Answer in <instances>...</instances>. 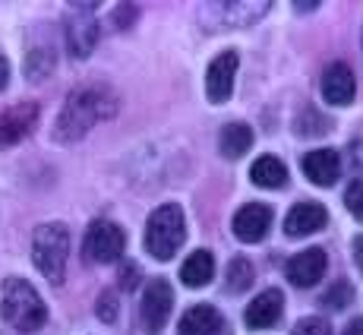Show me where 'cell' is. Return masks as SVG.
<instances>
[{
    "instance_id": "15",
    "label": "cell",
    "mask_w": 363,
    "mask_h": 335,
    "mask_svg": "<svg viewBox=\"0 0 363 335\" xmlns=\"http://www.w3.org/2000/svg\"><path fill=\"white\" fill-rule=\"evenodd\" d=\"M303 174L316 187H332L341 177V158L335 149H313L303 155Z\"/></svg>"
},
{
    "instance_id": "20",
    "label": "cell",
    "mask_w": 363,
    "mask_h": 335,
    "mask_svg": "<svg viewBox=\"0 0 363 335\" xmlns=\"http://www.w3.org/2000/svg\"><path fill=\"white\" fill-rule=\"evenodd\" d=\"M253 263L243 260V256H234L231 263H228V288L234 291V295H240V291H247L250 285H253Z\"/></svg>"
},
{
    "instance_id": "19",
    "label": "cell",
    "mask_w": 363,
    "mask_h": 335,
    "mask_svg": "<svg viewBox=\"0 0 363 335\" xmlns=\"http://www.w3.org/2000/svg\"><path fill=\"white\" fill-rule=\"evenodd\" d=\"M253 130L247 127V123H228L225 130H221V152H225L228 158H240L250 152V145H253Z\"/></svg>"
},
{
    "instance_id": "11",
    "label": "cell",
    "mask_w": 363,
    "mask_h": 335,
    "mask_svg": "<svg viewBox=\"0 0 363 335\" xmlns=\"http://www.w3.org/2000/svg\"><path fill=\"white\" fill-rule=\"evenodd\" d=\"M67 41H69V51H73L76 57H89V54H92V48L99 45V23L92 19V6H89V4H82L79 10L73 13Z\"/></svg>"
},
{
    "instance_id": "21",
    "label": "cell",
    "mask_w": 363,
    "mask_h": 335,
    "mask_svg": "<svg viewBox=\"0 0 363 335\" xmlns=\"http://www.w3.org/2000/svg\"><path fill=\"white\" fill-rule=\"evenodd\" d=\"M354 297V288L347 282H335L329 291L323 295V307H332V310H345Z\"/></svg>"
},
{
    "instance_id": "13",
    "label": "cell",
    "mask_w": 363,
    "mask_h": 335,
    "mask_svg": "<svg viewBox=\"0 0 363 335\" xmlns=\"http://www.w3.org/2000/svg\"><path fill=\"white\" fill-rule=\"evenodd\" d=\"M281 310H284V295L278 288H269L250 301L247 313H243V323L250 329H269V326H275L281 319Z\"/></svg>"
},
{
    "instance_id": "22",
    "label": "cell",
    "mask_w": 363,
    "mask_h": 335,
    "mask_svg": "<svg viewBox=\"0 0 363 335\" xmlns=\"http://www.w3.org/2000/svg\"><path fill=\"white\" fill-rule=\"evenodd\" d=\"M345 206L354 219L363 221V180H351V187H347V193H345Z\"/></svg>"
},
{
    "instance_id": "23",
    "label": "cell",
    "mask_w": 363,
    "mask_h": 335,
    "mask_svg": "<svg viewBox=\"0 0 363 335\" xmlns=\"http://www.w3.org/2000/svg\"><path fill=\"white\" fill-rule=\"evenodd\" d=\"M294 335H332V326L319 317H306L294 326Z\"/></svg>"
},
{
    "instance_id": "24",
    "label": "cell",
    "mask_w": 363,
    "mask_h": 335,
    "mask_svg": "<svg viewBox=\"0 0 363 335\" xmlns=\"http://www.w3.org/2000/svg\"><path fill=\"white\" fill-rule=\"evenodd\" d=\"M95 313H99L104 323H114L117 319V297L111 295V291H104V295L99 297V304H95Z\"/></svg>"
},
{
    "instance_id": "9",
    "label": "cell",
    "mask_w": 363,
    "mask_h": 335,
    "mask_svg": "<svg viewBox=\"0 0 363 335\" xmlns=\"http://www.w3.org/2000/svg\"><path fill=\"white\" fill-rule=\"evenodd\" d=\"M272 228V209L265 202H247L234 215V237L243 243H259Z\"/></svg>"
},
{
    "instance_id": "4",
    "label": "cell",
    "mask_w": 363,
    "mask_h": 335,
    "mask_svg": "<svg viewBox=\"0 0 363 335\" xmlns=\"http://www.w3.org/2000/svg\"><path fill=\"white\" fill-rule=\"evenodd\" d=\"M67 256H69V231L60 221L41 225L32 237V260L35 269L48 278V282L60 285L67 275Z\"/></svg>"
},
{
    "instance_id": "18",
    "label": "cell",
    "mask_w": 363,
    "mask_h": 335,
    "mask_svg": "<svg viewBox=\"0 0 363 335\" xmlns=\"http://www.w3.org/2000/svg\"><path fill=\"white\" fill-rule=\"evenodd\" d=\"M250 177H253V184L262 187V190H281V187L288 184V168H284L281 158L262 155L250 168Z\"/></svg>"
},
{
    "instance_id": "27",
    "label": "cell",
    "mask_w": 363,
    "mask_h": 335,
    "mask_svg": "<svg viewBox=\"0 0 363 335\" xmlns=\"http://www.w3.org/2000/svg\"><path fill=\"white\" fill-rule=\"evenodd\" d=\"M354 260H357V266L363 269V234L354 241Z\"/></svg>"
},
{
    "instance_id": "5",
    "label": "cell",
    "mask_w": 363,
    "mask_h": 335,
    "mask_svg": "<svg viewBox=\"0 0 363 335\" xmlns=\"http://www.w3.org/2000/svg\"><path fill=\"white\" fill-rule=\"evenodd\" d=\"M123 247H127V234H123L121 225L108 219H99L89 225L86 241H82V253H86L89 263H114L123 256Z\"/></svg>"
},
{
    "instance_id": "17",
    "label": "cell",
    "mask_w": 363,
    "mask_h": 335,
    "mask_svg": "<svg viewBox=\"0 0 363 335\" xmlns=\"http://www.w3.org/2000/svg\"><path fill=\"white\" fill-rule=\"evenodd\" d=\"M215 278V260L208 250H196V253L186 256V263L180 266V282L186 288H206Z\"/></svg>"
},
{
    "instance_id": "8",
    "label": "cell",
    "mask_w": 363,
    "mask_h": 335,
    "mask_svg": "<svg viewBox=\"0 0 363 335\" xmlns=\"http://www.w3.org/2000/svg\"><path fill=\"white\" fill-rule=\"evenodd\" d=\"M325 269H329L325 250L310 247V250H303V253L291 256L288 266H284V275H288V282L297 285V288H313V285L325 275Z\"/></svg>"
},
{
    "instance_id": "6",
    "label": "cell",
    "mask_w": 363,
    "mask_h": 335,
    "mask_svg": "<svg viewBox=\"0 0 363 335\" xmlns=\"http://www.w3.org/2000/svg\"><path fill=\"white\" fill-rule=\"evenodd\" d=\"M171 310H174V288L164 278H152L143 295V307H139L143 329L149 335H158L167 326V319H171Z\"/></svg>"
},
{
    "instance_id": "2",
    "label": "cell",
    "mask_w": 363,
    "mask_h": 335,
    "mask_svg": "<svg viewBox=\"0 0 363 335\" xmlns=\"http://www.w3.org/2000/svg\"><path fill=\"white\" fill-rule=\"evenodd\" d=\"M0 313L16 332H38L48 323V307L38 297V291L23 278H6L4 297H0Z\"/></svg>"
},
{
    "instance_id": "14",
    "label": "cell",
    "mask_w": 363,
    "mask_h": 335,
    "mask_svg": "<svg viewBox=\"0 0 363 335\" xmlns=\"http://www.w3.org/2000/svg\"><path fill=\"white\" fill-rule=\"evenodd\" d=\"M354 95H357V82H354V73L347 64H332L325 67L323 73V99L329 104H351Z\"/></svg>"
},
{
    "instance_id": "3",
    "label": "cell",
    "mask_w": 363,
    "mask_h": 335,
    "mask_svg": "<svg viewBox=\"0 0 363 335\" xmlns=\"http://www.w3.org/2000/svg\"><path fill=\"white\" fill-rule=\"evenodd\" d=\"M186 237V221H184V209L174 206V202H164L155 212L149 215V225H145V253L155 256L158 263L174 260L180 247H184Z\"/></svg>"
},
{
    "instance_id": "10",
    "label": "cell",
    "mask_w": 363,
    "mask_h": 335,
    "mask_svg": "<svg viewBox=\"0 0 363 335\" xmlns=\"http://www.w3.org/2000/svg\"><path fill=\"white\" fill-rule=\"evenodd\" d=\"M35 121H38V108H35L32 101H23V104L6 108L4 114H0V149L16 145L23 136H29Z\"/></svg>"
},
{
    "instance_id": "16",
    "label": "cell",
    "mask_w": 363,
    "mask_h": 335,
    "mask_svg": "<svg viewBox=\"0 0 363 335\" xmlns=\"http://www.w3.org/2000/svg\"><path fill=\"white\" fill-rule=\"evenodd\" d=\"M221 326H225L221 313L212 304H199V307H190L180 317L177 335H215V332H221Z\"/></svg>"
},
{
    "instance_id": "1",
    "label": "cell",
    "mask_w": 363,
    "mask_h": 335,
    "mask_svg": "<svg viewBox=\"0 0 363 335\" xmlns=\"http://www.w3.org/2000/svg\"><path fill=\"white\" fill-rule=\"evenodd\" d=\"M117 95L108 86H82L67 99L64 111L57 117V139L60 143H73V139L86 136L99 121L117 114Z\"/></svg>"
},
{
    "instance_id": "7",
    "label": "cell",
    "mask_w": 363,
    "mask_h": 335,
    "mask_svg": "<svg viewBox=\"0 0 363 335\" xmlns=\"http://www.w3.org/2000/svg\"><path fill=\"white\" fill-rule=\"evenodd\" d=\"M237 51H225L208 64L206 73V95L212 104H225L234 92V76H237Z\"/></svg>"
},
{
    "instance_id": "12",
    "label": "cell",
    "mask_w": 363,
    "mask_h": 335,
    "mask_svg": "<svg viewBox=\"0 0 363 335\" xmlns=\"http://www.w3.org/2000/svg\"><path fill=\"white\" fill-rule=\"evenodd\" d=\"M325 221H329V212H325L323 202H316V199L297 202V206L288 212V219H284V234L306 237V234L319 231V228H325Z\"/></svg>"
},
{
    "instance_id": "25",
    "label": "cell",
    "mask_w": 363,
    "mask_h": 335,
    "mask_svg": "<svg viewBox=\"0 0 363 335\" xmlns=\"http://www.w3.org/2000/svg\"><path fill=\"white\" fill-rule=\"evenodd\" d=\"M121 285H123V288H136V285H139V269L136 266H133V263H127V266H123L121 269Z\"/></svg>"
},
{
    "instance_id": "26",
    "label": "cell",
    "mask_w": 363,
    "mask_h": 335,
    "mask_svg": "<svg viewBox=\"0 0 363 335\" xmlns=\"http://www.w3.org/2000/svg\"><path fill=\"white\" fill-rule=\"evenodd\" d=\"M345 335H363V317L357 319H351V323L345 326Z\"/></svg>"
},
{
    "instance_id": "28",
    "label": "cell",
    "mask_w": 363,
    "mask_h": 335,
    "mask_svg": "<svg viewBox=\"0 0 363 335\" xmlns=\"http://www.w3.org/2000/svg\"><path fill=\"white\" fill-rule=\"evenodd\" d=\"M6 79H10V64H6V57H0V89L6 86Z\"/></svg>"
}]
</instances>
